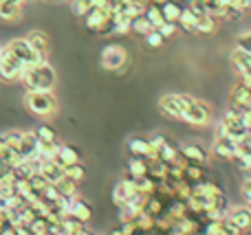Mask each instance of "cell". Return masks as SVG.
Instances as JSON below:
<instances>
[{
	"mask_svg": "<svg viewBox=\"0 0 251 235\" xmlns=\"http://www.w3.org/2000/svg\"><path fill=\"white\" fill-rule=\"evenodd\" d=\"M0 55H2V46H0Z\"/></svg>",
	"mask_w": 251,
	"mask_h": 235,
	"instance_id": "obj_46",
	"label": "cell"
},
{
	"mask_svg": "<svg viewBox=\"0 0 251 235\" xmlns=\"http://www.w3.org/2000/svg\"><path fill=\"white\" fill-rule=\"evenodd\" d=\"M35 134H38V139L44 141V143H57L55 130H53V128H49V126H40L38 130H35Z\"/></svg>",
	"mask_w": 251,
	"mask_h": 235,
	"instance_id": "obj_32",
	"label": "cell"
},
{
	"mask_svg": "<svg viewBox=\"0 0 251 235\" xmlns=\"http://www.w3.org/2000/svg\"><path fill=\"white\" fill-rule=\"evenodd\" d=\"M143 38H146V44H148V46H152V48H159L161 44L165 42V38L159 33V29H152L150 33H146Z\"/></svg>",
	"mask_w": 251,
	"mask_h": 235,
	"instance_id": "obj_34",
	"label": "cell"
},
{
	"mask_svg": "<svg viewBox=\"0 0 251 235\" xmlns=\"http://www.w3.org/2000/svg\"><path fill=\"white\" fill-rule=\"evenodd\" d=\"M40 174H42L51 185H55L57 180L64 176V167H60L53 158H49V161H42V165H40Z\"/></svg>",
	"mask_w": 251,
	"mask_h": 235,
	"instance_id": "obj_15",
	"label": "cell"
},
{
	"mask_svg": "<svg viewBox=\"0 0 251 235\" xmlns=\"http://www.w3.org/2000/svg\"><path fill=\"white\" fill-rule=\"evenodd\" d=\"M159 110L161 114L170 119H183V108H181V97L178 95H165L159 99Z\"/></svg>",
	"mask_w": 251,
	"mask_h": 235,
	"instance_id": "obj_7",
	"label": "cell"
},
{
	"mask_svg": "<svg viewBox=\"0 0 251 235\" xmlns=\"http://www.w3.org/2000/svg\"><path fill=\"white\" fill-rule=\"evenodd\" d=\"M4 143H7L9 150H16V152H20V145H22V132H7V134H2Z\"/></svg>",
	"mask_w": 251,
	"mask_h": 235,
	"instance_id": "obj_33",
	"label": "cell"
},
{
	"mask_svg": "<svg viewBox=\"0 0 251 235\" xmlns=\"http://www.w3.org/2000/svg\"><path fill=\"white\" fill-rule=\"evenodd\" d=\"M57 148H60V143H44V141H40V145H38V156L42 158V161L55 158V156H57Z\"/></svg>",
	"mask_w": 251,
	"mask_h": 235,
	"instance_id": "obj_30",
	"label": "cell"
},
{
	"mask_svg": "<svg viewBox=\"0 0 251 235\" xmlns=\"http://www.w3.org/2000/svg\"><path fill=\"white\" fill-rule=\"evenodd\" d=\"M7 2H18V4H25V0H7Z\"/></svg>",
	"mask_w": 251,
	"mask_h": 235,
	"instance_id": "obj_43",
	"label": "cell"
},
{
	"mask_svg": "<svg viewBox=\"0 0 251 235\" xmlns=\"http://www.w3.org/2000/svg\"><path fill=\"white\" fill-rule=\"evenodd\" d=\"M243 196H245V200H251V180H245L243 183Z\"/></svg>",
	"mask_w": 251,
	"mask_h": 235,
	"instance_id": "obj_39",
	"label": "cell"
},
{
	"mask_svg": "<svg viewBox=\"0 0 251 235\" xmlns=\"http://www.w3.org/2000/svg\"><path fill=\"white\" fill-rule=\"evenodd\" d=\"M25 106L38 117H51L57 110V99L51 90H26Z\"/></svg>",
	"mask_w": 251,
	"mask_h": 235,
	"instance_id": "obj_3",
	"label": "cell"
},
{
	"mask_svg": "<svg viewBox=\"0 0 251 235\" xmlns=\"http://www.w3.org/2000/svg\"><path fill=\"white\" fill-rule=\"evenodd\" d=\"M26 66L13 55L11 51L2 46V55H0V79L2 82H16V79L22 77Z\"/></svg>",
	"mask_w": 251,
	"mask_h": 235,
	"instance_id": "obj_5",
	"label": "cell"
},
{
	"mask_svg": "<svg viewBox=\"0 0 251 235\" xmlns=\"http://www.w3.org/2000/svg\"><path fill=\"white\" fill-rule=\"evenodd\" d=\"M243 148L240 143H236L229 136H216V143H214V154H218L221 158H227V161H234L236 152Z\"/></svg>",
	"mask_w": 251,
	"mask_h": 235,
	"instance_id": "obj_8",
	"label": "cell"
},
{
	"mask_svg": "<svg viewBox=\"0 0 251 235\" xmlns=\"http://www.w3.org/2000/svg\"><path fill=\"white\" fill-rule=\"evenodd\" d=\"M159 7H161V13H163L165 22H178L183 7L176 2V0H165V2L159 4Z\"/></svg>",
	"mask_w": 251,
	"mask_h": 235,
	"instance_id": "obj_21",
	"label": "cell"
},
{
	"mask_svg": "<svg viewBox=\"0 0 251 235\" xmlns=\"http://www.w3.org/2000/svg\"><path fill=\"white\" fill-rule=\"evenodd\" d=\"M88 9H91V2H86V0H71V11H73L75 16L84 18L88 13Z\"/></svg>",
	"mask_w": 251,
	"mask_h": 235,
	"instance_id": "obj_35",
	"label": "cell"
},
{
	"mask_svg": "<svg viewBox=\"0 0 251 235\" xmlns=\"http://www.w3.org/2000/svg\"><path fill=\"white\" fill-rule=\"evenodd\" d=\"M64 176L71 180H75V183H79V180H84V176H86V170H84L82 163H73V165L64 167Z\"/></svg>",
	"mask_w": 251,
	"mask_h": 235,
	"instance_id": "obj_29",
	"label": "cell"
},
{
	"mask_svg": "<svg viewBox=\"0 0 251 235\" xmlns=\"http://www.w3.org/2000/svg\"><path fill=\"white\" fill-rule=\"evenodd\" d=\"M110 18V11L108 9H97V7H91L88 9V13L84 16V24H86L88 31H100L101 26H104V22Z\"/></svg>",
	"mask_w": 251,
	"mask_h": 235,
	"instance_id": "obj_10",
	"label": "cell"
},
{
	"mask_svg": "<svg viewBox=\"0 0 251 235\" xmlns=\"http://www.w3.org/2000/svg\"><path fill=\"white\" fill-rule=\"evenodd\" d=\"M20 16H22V4L0 0V20H4V22H16Z\"/></svg>",
	"mask_w": 251,
	"mask_h": 235,
	"instance_id": "obj_19",
	"label": "cell"
},
{
	"mask_svg": "<svg viewBox=\"0 0 251 235\" xmlns=\"http://www.w3.org/2000/svg\"><path fill=\"white\" fill-rule=\"evenodd\" d=\"M44 2H57V0H44Z\"/></svg>",
	"mask_w": 251,
	"mask_h": 235,
	"instance_id": "obj_44",
	"label": "cell"
},
{
	"mask_svg": "<svg viewBox=\"0 0 251 235\" xmlns=\"http://www.w3.org/2000/svg\"><path fill=\"white\" fill-rule=\"evenodd\" d=\"M181 156L185 161H192V163H201V165H207L209 163V154L205 152L201 145H194V143H187V145H181Z\"/></svg>",
	"mask_w": 251,
	"mask_h": 235,
	"instance_id": "obj_12",
	"label": "cell"
},
{
	"mask_svg": "<svg viewBox=\"0 0 251 235\" xmlns=\"http://www.w3.org/2000/svg\"><path fill=\"white\" fill-rule=\"evenodd\" d=\"M126 62H128V55H126V51L119 44H110V46H106L101 51V66L106 70H122Z\"/></svg>",
	"mask_w": 251,
	"mask_h": 235,
	"instance_id": "obj_6",
	"label": "cell"
},
{
	"mask_svg": "<svg viewBox=\"0 0 251 235\" xmlns=\"http://www.w3.org/2000/svg\"><path fill=\"white\" fill-rule=\"evenodd\" d=\"M57 192L62 193V196H77V183L71 178H66V176H62L60 180L55 183Z\"/></svg>",
	"mask_w": 251,
	"mask_h": 235,
	"instance_id": "obj_28",
	"label": "cell"
},
{
	"mask_svg": "<svg viewBox=\"0 0 251 235\" xmlns=\"http://www.w3.org/2000/svg\"><path fill=\"white\" fill-rule=\"evenodd\" d=\"M234 161H236V165H238L243 171H245V170H251V150L240 148L238 152H236Z\"/></svg>",
	"mask_w": 251,
	"mask_h": 235,
	"instance_id": "obj_31",
	"label": "cell"
},
{
	"mask_svg": "<svg viewBox=\"0 0 251 235\" xmlns=\"http://www.w3.org/2000/svg\"><path fill=\"white\" fill-rule=\"evenodd\" d=\"M247 205H249V209H251V200H249V202H247Z\"/></svg>",
	"mask_w": 251,
	"mask_h": 235,
	"instance_id": "obj_45",
	"label": "cell"
},
{
	"mask_svg": "<svg viewBox=\"0 0 251 235\" xmlns=\"http://www.w3.org/2000/svg\"><path fill=\"white\" fill-rule=\"evenodd\" d=\"M128 152H130V156L148 158V154H150V139H143V136H132V139L128 141Z\"/></svg>",
	"mask_w": 251,
	"mask_h": 235,
	"instance_id": "obj_18",
	"label": "cell"
},
{
	"mask_svg": "<svg viewBox=\"0 0 251 235\" xmlns=\"http://www.w3.org/2000/svg\"><path fill=\"white\" fill-rule=\"evenodd\" d=\"M128 176L132 178H141V176H148V158L141 156H132L128 161Z\"/></svg>",
	"mask_w": 251,
	"mask_h": 235,
	"instance_id": "obj_22",
	"label": "cell"
},
{
	"mask_svg": "<svg viewBox=\"0 0 251 235\" xmlns=\"http://www.w3.org/2000/svg\"><path fill=\"white\" fill-rule=\"evenodd\" d=\"M231 64H234V68L238 70L240 75L251 70V55L245 51H240V48H236L234 53H231Z\"/></svg>",
	"mask_w": 251,
	"mask_h": 235,
	"instance_id": "obj_23",
	"label": "cell"
},
{
	"mask_svg": "<svg viewBox=\"0 0 251 235\" xmlns=\"http://www.w3.org/2000/svg\"><path fill=\"white\" fill-rule=\"evenodd\" d=\"M86 2H91V0H86Z\"/></svg>",
	"mask_w": 251,
	"mask_h": 235,
	"instance_id": "obj_49",
	"label": "cell"
},
{
	"mask_svg": "<svg viewBox=\"0 0 251 235\" xmlns=\"http://www.w3.org/2000/svg\"><path fill=\"white\" fill-rule=\"evenodd\" d=\"M26 42L31 44V46L35 48V51L40 53V55L47 60V53H49V35L44 33V31H31L29 35H26Z\"/></svg>",
	"mask_w": 251,
	"mask_h": 235,
	"instance_id": "obj_16",
	"label": "cell"
},
{
	"mask_svg": "<svg viewBox=\"0 0 251 235\" xmlns=\"http://www.w3.org/2000/svg\"><path fill=\"white\" fill-rule=\"evenodd\" d=\"M223 227H225V233H227V235H243V231H240V229L236 227V224L231 222L229 218L223 220Z\"/></svg>",
	"mask_w": 251,
	"mask_h": 235,
	"instance_id": "obj_38",
	"label": "cell"
},
{
	"mask_svg": "<svg viewBox=\"0 0 251 235\" xmlns=\"http://www.w3.org/2000/svg\"><path fill=\"white\" fill-rule=\"evenodd\" d=\"M26 180H29V185H31V192L38 193V196H42V192L49 187V185H51L42 174H40V171H33V174H31Z\"/></svg>",
	"mask_w": 251,
	"mask_h": 235,
	"instance_id": "obj_25",
	"label": "cell"
},
{
	"mask_svg": "<svg viewBox=\"0 0 251 235\" xmlns=\"http://www.w3.org/2000/svg\"><path fill=\"white\" fill-rule=\"evenodd\" d=\"M130 31H134V33H139V35H146L152 31V24L148 22V18L143 16V13H139V16L132 18V22H130Z\"/></svg>",
	"mask_w": 251,
	"mask_h": 235,
	"instance_id": "obj_27",
	"label": "cell"
},
{
	"mask_svg": "<svg viewBox=\"0 0 251 235\" xmlns=\"http://www.w3.org/2000/svg\"><path fill=\"white\" fill-rule=\"evenodd\" d=\"M77 235H95V233H93V231H88V229H82V231H79Z\"/></svg>",
	"mask_w": 251,
	"mask_h": 235,
	"instance_id": "obj_42",
	"label": "cell"
},
{
	"mask_svg": "<svg viewBox=\"0 0 251 235\" xmlns=\"http://www.w3.org/2000/svg\"><path fill=\"white\" fill-rule=\"evenodd\" d=\"M106 235H124V233H122V229H113V231H108Z\"/></svg>",
	"mask_w": 251,
	"mask_h": 235,
	"instance_id": "obj_41",
	"label": "cell"
},
{
	"mask_svg": "<svg viewBox=\"0 0 251 235\" xmlns=\"http://www.w3.org/2000/svg\"><path fill=\"white\" fill-rule=\"evenodd\" d=\"M60 167H66V165H73V163H82V154L73 148V145H60L57 148V156L53 158Z\"/></svg>",
	"mask_w": 251,
	"mask_h": 235,
	"instance_id": "obj_13",
	"label": "cell"
},
{
	"mask_svg": "<svg viewBox=\"0 0 251 235\" xmlns=\"http://www.w3.org/2000/svg\"><path fill=\"white\" fill-rule=\"evenodd\" d=\"M181 97V108H183V119L181 121L190 123V126L203 128L209 123L212 119V108H209L205 101H199L190 95H178Z\"/></svg>",
	"mask_w": 251,
	"mask_h": 235,
	"instance_id": "obj_2",
	"label": "cell"
},
{
	"mask_svg": "<svg viewBox=\"0 0 251 235\" xmlns=\"http://www.w3.org/2000/svg\"><path fill=\"white\" fill-rule=\"evenodd\" d=\"M196 20H199V13L194 11V9L187 4V7H183L181 11V18H178L176 24L183 26V31H190V33H196Z\"/></svg>",
	"mask_w": 251,
	"mask_h": 235,
	"instance_id": "obj_20",
	"label": "cell"
},
{
	"mask_svg": "<svg viewBox=\"0 0 251 235\" xmlns=\"http://www.w3.org/2000/svg\"><path fill=\"white\" fill-rule=\"evenodd\" d=\"M38 145H40V139L35 132H22V145H20L22 156L25 158L35 156V154H38Z\"/></svg>",
	"mask_w": 251,
	"mask_h": 235,
	"instance_id": "obj_17",
	"label": "cell"
},
{
	"mask_svg": "<svg viewBox=\"0 0 251 235\" xmlns=\"http://www.w3.org/2000/svg\"><path fill=\"white\" fill-rule=\"evenodd\" d=\"M231 108L238 110L240 114L251 108V88H247L245 84H238L231 90Z\"/></svg>",
	"mask_w": 251,
	"mask_h": 235,
	"instance_id": "obj_9",
	"label": "cell"
},
{
	"mask_svg": "<svg viewBox=\"0 0 251 235\" xmlns=\"http://www.w3.org/2000/svg\"><path fill=\"white\" fill-rule=\"evenodd\" d=\"M4 48H7V51H11L13 55H16L25 66H33V64H40V62H44V57L40 55V53L35 51V48L31 46L29 42H26V38L11 40V42H9Z\"/></svg>",
	"mask_w": 251,
	"mask_h": 235,
	"instance_id": "obj_4",
	"label": "cell"
},
{
	"mask_svg": "<svg viewBox=\"0 0 251 235\" xmlns=\"http://www.w3.org/2000/svg\"><path fill=\"white\" fill-rule=\"evenodd\" d=\"M214 29H216V16H212V13H201L199 20H196V31H201V33H214Z\"/></svg>",
	"mask_w": 251,
	"mask_h": 235,
	"instance_id": "obj_24",
	"label": "cell"
},
{
	"mask_svg": "<svg viewBox=\"0 0 251 235\" xmlns=\"http://www.w3.org/2000/svg\"><path fill=\"white\" fill-rule=\"evenodd\" d=\"M20 82L26 86V90H53V86H55V70L44 60L40 64L26 66Z\"/></svg>",
	"mask_w": 251,
	"mask_h": 235,
	"instance_id": "obj_1",
	"label": "cell"
},
{
	"mask_svg": "<svg viewBox=\"0 0 251 235\" xmlns=\"http://www.w3.org/2000/svg\"><path fill=\"white\" fill-rule=\"evenodd\" d=\"M69 214L73 215V218H77L79 222H84L86 224L88 220L93 218V207L88 205L86 200H82L79 196H75L73 198V202H71V209H69Z\"/></svg>",
	"mask_w": 251,
	"mask_h": 235,
	"instance_id": "obj_14",
	"label": "cell"
},
{
	"mask_svg": "<svg viewBox=\"0 0 251 235\" xmlns=\"http://www.w3.org/2000/svg\"><path fill=\"white\" fill-rule=\"evenodd\" d=\"M176 31H178V24H176V22H163V24L159 26V33L163 35L165 40H168V38H172V35L176 33Z\"/></svg>",
	"mask_w": 251,
	"mask_h": 235,
	"instance_id": "obj_37",
	"label": "cell"
},
{
	"mask_svg": "<svg viewBox=\"0 0 251 235\" xmlns=\"http://www.w3.org/2000/svg\"><path fill=\"white\" fill-rule=\"evenodd\" d=\"M236 48H240V51H245V53L251 55V31L240 33L238 38H236Z\"/></svg>",
	"mask_w": 251,
	"mask_h": 235,
	"instance_id": "obj_36",
	"label": "cell"
},
{
	"mask_svg": "<svg viewBox=\"0 0 251 235\" xmlns=\"http://www.w3.org/2000/svg\"><path fill=\"white\" fill-rule=\"evenodd\" d=\"M62 231H64V235H77L79 231L84 229V222H79L77 218H73V215H66L64 220H62Z\"/></svg>",
	"mask_w": 251,
	"mask_h": 235,
	"instance_id": "obj_26",
	"label": "cell"
},
{
	"mask_svg": "<svg viewBox=\"0 0 251 235\" xmlns=\"http://www.w3.org/2000/svg\"><path fill=\"white\" fill-rule=\"evenodd\" d=\"M25 2H29V0H25Z\"/></svg>",
	"mask_w": 251,
	"mask_h": 235,
	"instance_id": "obj_48",
	"label": "cell"
},
{
	"mask_svg": "<svg viewBox=\"0 0 251 235\" xmlns=\"http://www.w3.org/2000/svg\"><path fill=\"white\" fill-rule=\"evenodd\" d=\"M7 152H9V148H7V143H4V139L0 136V161L7 156Z\"/></svg>",
	"mask_w": 251,
	"mask_h": 235,
	"instance_id": "obj_40",
	"label": "cell"
},
{
	"mask_svg": "<svg viewBox=\"0 0 251 235\" xmlns=\"http://www.w3.org/2000/svg\"><path fill=\"white\" fill-rule=\"evenodd\" d=\"M227 218H229L240 231H249L251 229V209L249 207H229Z\"/></svg>",
	"mask_w": 251,
	"mask_h": 235,
	"instance_id": "obj_11",
	"label": "cell"
},
{
	"mask_svg": "<svg viewBox=\"0 0 251 235\" xmlns=\"http://www.w3.org/2000/svg\"><path fill=\"white\" fill-rule=\"evenodd\" d=\"M249 7H251V0H249Z\"/></svg>",
	"mask_w": 251,
	"mask_h": 235,
	"instance_id": "obj_47",
	"label": "cell"
}]
</instances>
